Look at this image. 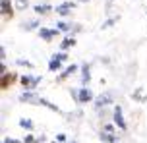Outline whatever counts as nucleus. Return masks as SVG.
I'll return each mask as SVG.
<instances>
[{
    "label": "nucleus",
    "mask_w": 147,
    "mask_h": 143,
    "mask_svg": "<svg viewBox=\"0 0 147 143\" xmlns=\"http://www.w3.org/2000/svg\"><path fill=\"white\" fill-rule=\"evenodd\" d=\"M4 74H8V66H6V62H2V64H0V75H4Z\"/></svg>",
    "instance_id": "nucleus-29"
},
{
    "label": "nucleus",
    "mask_w": 147,
    "mask_h": 143,
    "mask_svg": "<svg viewBox=\"0 0 147 143\" xmlns=\"http://www.w3.org/2000/svg\"><path fill=\"white\" fill-rule=\"evenodd\" d=\"M95 101V95L89 87H81L80 89V97H78V105H87V103H93Z\"/></svg>",
    "instance_id": "nucleus-6"
},
{
    "label": "nucleus",
    "mask_w": 147,
    "mask_h": 143,
    "mask_svg": "<svg viewBox=\"0 0 147 143\" xmlns=\"http://www.w3.org/2000/svg\"><path fill=\"white\" fill-rule=\"evenodd\" d=\"M112 103V95L110 93H105V95H99V97L93 101V105H95V108L97 110H101L103 106H107V105H110Z\"/></svg>",
    "instance_id": "nucleus-10"
},
{
    "label": "nucleus",
    "mask_w": 147,
    "mask_h": 143,
    "mask_svg": "<svg viewBox=\"0 0 147 143\" xmlns=\"http://www.w3.org/2000/svg\"><path fill=\"white\" fill-rule=\"evenodd\" d=\"M20 128L22 130H27V132H33V128H35V124H33V120L31 118H20Z\"/></svg>",
    "instance_id": "nucleus-18"
},
{
    "label": "nucleus",
    "mask_w": 147,
    "mask_h": 143,
    "mask_svg": "<svg viewBox=\"0 0 147 143\" xmlns=\"http://www.w3.org/2000/svg\"><path fill=\"white\" fill-rule=\"evenodd\" d=\"M76 2H91V0H76Z\"/></svg>",
    "instance_id": "nucleus-31"
},
{
    "label": "nucleus",
    "mask_w": 147,
    "mask_h": 143,
    "mask_svg": "<svg viewBox=\"0 0 147 143\" xmlns=\"http://www.w3.org/2000/svg\"><path fill=\"white\" fill-rule=\"evenodd\" d=\"M76 43H78V41H76L74 35H66V37L62 39V43H60V50H62V52H66V50L72 48V46H76Z\"/></svg>",
    "instance_id": "nucleus-12"
},
{
    "label": "nucleus",
    "mask_w": 147,
    "mask_h": 143,
    "mask_svg": "<svg viewBox=\"0 0 147 143\" xmlns=\"http://www.w3.org/2000/svg\"><path fill=\"white\" fill-rule=\"evenodd\" d=\"M72 27H74V23H70V21H58L56 23V29L60 33H66V35H72Z\"/></svg>",
    "instance_id": "nucleus-15"
},
{
    "label": "nucleus",
    "mask_w": 147,
    "mask_h": 143,
    "mask_svg": "<svg viewBox=\"0 0 147 143\" xmlns=\"http://www.w3.org/2000/svg\"><path fill=\"white\" fill-rule=\"evenodd\" d=\"M27 8H29V0H16V10L25 12Z\"/></svg>",
    "instance_id": "nucleus-21"
},
{
    "label": "nucleus",
    "mask_w": 147,
    "mask_h": 143,
    "mask_svg": "<svg viewBox=\"0 0 147 143\" xmlns=\"http://www.w3.org/2000/svg\"><path fill=\"white\" fill-rule=\"evenodd\" d=\"M99 137H101V141H103V143H116V141H118L116 134H110V132H103V130H101Z\"/></svg>",
    "instance_id": "nucleus-14"
},
{
    "label": "nucleus",
    "mask_w": 147,
    "mask_h": 143,
    "mask_svg": "<svg viewBox=\"0 0 147 143\" xmlns=\"http://www.w3.org/2000/svg\"><path fill=\"white\" fill-rule=\"evenodd\" d=\"M51 143H58V141H56V139H54V141H51Z\"/></svg>",
    "instance_id": "nucleus-32"
},
{
    "label": "nucleus",
    "mask_w": 147,
    "mask_h": 143,
    "mask_svg": "<svg viewBox=\"0 0 147 143\" xmlns=\"http://www.w3.org/2000/svg\"><path fill=\"white\" fill-rule=\"evenodd\" d=\"M112 124L116 126L118 130H128V124H126V118H124V112H122V106L116 105L114 106V110H112Z\"/></svg>",
    "instance_id": "nucleus-2"
},
{
    "label": "nucleus",
    "mask_w": 147,
    "mask_h": 143,
    "mask_svg": "<svg viewBox=\"0 0 147 143\" xmlns=\"http://www.w3.org/2000/svg\"><path fill=\"white\" fill-rule=\"evenodd\" d=\"M89 81H91V66L85 62V64H81V85L87 87Z\"/></svg>",
    "instance_id": "nucleus-11"
},
{
    "label": "nucleus",
    "mask_w": 147,
    "mask_h": 143,
    "mask_svg": "<svg viewBox=\"0 0 147 143\" xmlns=\"http://www.w3.org/2000/svg\"><path fill=\"white\" fill-rule=\"evenodd\" d=\"M70 143H78V141H70Z\"/></svg>",
    "instance_id": "nucleus-33"
},
{
    "label": "nucleus",
    "mask_w": 147,
    "mask_h": 143,
    "mask_svg": "<svg viewBox=\"0 0 147 143\" xmlns=\"http://www.w3.org/2000/svg\"><path fill=\"white\" fill-rule=\"evenodd\" d=\"M52 58H58L60 62H66L68 60V52H62V50H60V52H54V54H52Z\"/></svg>",
    "instance_id": "nucleus-24"
},
{
    "label": "nucleus",
    "mask_w": 147,
    "mask_h": 143,
    "mask_svg": "<svg viewBox=\"0 0 147 143\" xmlns=\"http://www.w3.org/2000/svg\"><path fill=\"white\" fill-rule=\"evenodd\" d=\"M33 10H35V14H39V15H47V14H51L54 8H52L51 4H37V6H33Z\"/></svg>",
    "instance_id": "nucleus-13"
},
{
    "label": "nucleus",
    "mask_w": 147,
    "mask_h": 143,
    "mask_svg": "<svg viewBox=\"0 0 147 143\" xmlns=\"http://www.w3.org/2000/svg\"><path fill=\"white\" fill-rule=\"evenodd\" d=\"M2 141L4 143H23V141H20V139H16V137H4Z\"/></svg>",
    "instance_id": "nucleus-27"
},
{
    "label": "nucleus",
    "mask_w": 147,
    "mask_h": 143,
    "mask_svg": "<svg viewBox=\"0 0 147 143\" xmlns=\"http://www.w3.org/2000/svg\"><path fill=\"white\" fill-rule=\"evenodd\" d=\"M16 64H18V66H22V68H33V62L23 60V58H18V60H16Z\"/></svg>",
    "instance_id": "nucleus-23"
},
{
    "label": "nucleus",
    "mask_w": 147,
    "mask_h": 143,
    "mask_svg": "<svg viewBox=\"0 0 147 143\" xmlns=\"http://www.w3.org/2000/svg\"><path fill=\"white\" fill-rule=\"evenodd\" d=\"M56 141H58V143H66V141H68V137L64 136V134H58V136H56Z\"/></svg>",
    "instance_id": "nucleus-28"
},
{
    "label": "nucleus",
    "mask_w": 147,
    "mask_h": 143,
    "mask_svg": "<svg viewBox=\"0 0 147 143\" xmlns=\"http://www.w3.org/2000/svg\"><path fill=\"white\" fill-rule=\"evenodd\" d=\"M62 64L64 62H60L58 58H51L49 60V72H62Z\"/></svg>",
    "instance_id": "nucleus-17"
},
{
    "label": "nucleus",
    "mask_w": 147,
    "mask_h": 143,
    "mask_svg": "<svg viewBox=\"0 0 147 143\" xmlns=\"http://www.w3.org/2000/svg\"><path fill=\"white\" fill-rule=\"evenodd\" d=\"M23 143H39V137H35L33 134H27L23 137Z\"/></svg>",
    "instance_id": "nucleus-25"
},
{
    "label": "nucleus",
    "mask_w": 147,
    "mask_h": 143,
    "mask_svg": "<svg viewBox=\"0 0 147 143\" xmlns=\"http://www.w3.org/2000/svg\"><path fill=\"white\" fill-rule=\"evenodd\" d=\"M20 77H22V75H18L16 72H8V74H4L2 77H0V87H2V91L10 89L16 81H20Z\"/></svg>",
    "instance_id": "nucleus-3"
},
{
    "label": "nucleus",
    "mask_w": 147,
    "mask_h": 143,
    "mask_svg": "<svg viewBox=\"0 0 147 143\" xmlns=\"http://www.w3.org/2000/svg\"><path fill=\"white\" fill-rule=\"evenodd\" d=\"M14 4H12V0H0V14H2V19L8 21V19H12L14 17Z\"/></svg>",
    "instance_id": "nucleus-4"
},
{
    "label": "nucleus",
    "mask_w": 147,
    "mask_h": 143,
    "mask_svg": "<svg viewBox=\"0 0 147 143\" xmlns=\"http://www.w3.org/2000/svg\"><path fill=\"white\" fill-rule=\"evenodd\" d=\"M132 99H134V101H138V103H145V101H147V97H145V93H143L141 87H138V89L132 93Z\"/></svg>",
    "instance_id": "nucleus-19"
},
{
    "label": "nucleus",
    "mask_w": 147,
    "mask_h": 143,
    "mask_svg": "<svg viewBox=\"0 0 147 143\" xmlns=\"http://www.w3.org/2000/svg\"><path fill=\"white\" fill-rule=\"evenodd\" d=\"M118 19H120V15H114V17H110V19H107V21H105L103 25H101V29H109V27H112V25H114V23H116Z\"/></svg>",
    "instance_id": "nucleus-22"
},
{
    "label": "nucleus",
    "mask_w": 147,
    "mask_h": 143,
    "mask_svg": "<svg viewBox=\"0 0 147 143\" xmlns=\"http://www.w3.org/2000/svg\"><path fill=\"white\" fill-rule=\"evenodd\" d=\"M41 106H47L49 110H52V112H56V114H62V110H60V106L58 105H54V103H51V101H47V99L41 97V103H39Z\"/></svg>",
    "instance_id": "nucleus-16"
},
{
    "label": "nucleus",
    "mask_w": 147,
    "mask_h": 143,
    "mask_svg": "<svg viewBox=\"0 0 147 143\" xmlns=\"http://www.w3.org/2000/svg\"><path fill=\"white\" fill-rule=\"evenodd\" d=\"M43 81L41 75H29V74H23L20 77V85L23 87V91H35L37 85Z\"/></svg>",
    "instance_id": "nucleus-1"
},
{
    "label": "nucleus",
    "mask_w": 147,
    "mask_h": 143,
    "mask_svg": "<svg viewBox=\"0 0 147 143\" xmlns=\"http://www.w3.org/2000/svg\"><path fill=\"white\" fill-rule=\"evenodd\" d=\"M0 58H2V62H6V48L4 46L0 48Z\"/></svg>",
    "instance_id": "nucleus-30"
},
{
    "label": "nucleus",
    "mask_w": 147,
    "mask_h": 143,
    "mask_svg": "<svg viewBox=\"0 0 147 143\" xmlns=\"http://www.w3.org/2000/svg\"><path fill=\"white\" fill-rule=\"evenodd\" d=\"M103 132H110V134H114V132H116V126H114V124H105Z\"/></svg>",
    "instance_id": "nucleus-26"
},
{
    "label": "nucleus",
    "mask_w": 147,
    "mask_h": 143,
    "mask_svg": "<svg viewBox=\"0 0 147 143\" xmlns=\"http://www.w3.org/2000/svg\"><path fill=\"white\" fill-rule=\"evenodd\" d=\"M22 27H23L25 31H33V29H37V31H39V29H41V27H39V19H31V21L23 23Z\"/></svg>",
    "instance_id": "nucleus-20"
},
{
    "label": "nucleus",
    "mask_w": 147,
    "mask_h": 143,
    "mask_svg": "<svg viewBox=\"0 0 147 143\" xmlns=\"http://www.w3.org/2000/svg\"><path fill=\"white\" fill-rule=\"evenodd\" d=\"M80 68H81V66H78V64H70V66H66V68H64V70H62V72L58 74V77H56V81H58V83L66 81L68 77H70V75H74L76 72H78V70H80Z\"/></svg>",
    "instance_id": "nucleus-9"
},
{
    "label": "nucleus",
    "mask_w": 147,
    "mask_h": 143,
    "mask_svg": "<svg viewBox=\"0 0 147 143\" xmlns=\"http://www.w3.org/2000/svg\"><path fill=\"white\" fill-rule=\"evenodd\" d=\"M76 8V2H72V0H66V2H62V4H58V6L54 8L56 10V14L62 15V17H66V15L72 14V10Z\"/></svg>",
    "instance_id": "nucleus-8"
},
{
    "label": "nucleus",
    "mask_w": 147,
    "mask_h": 143,
    "mask_svg": "<svg viewBox=\"0 0 147 143\" xmlns=\"http://www.w3.org/2000/svg\"><path fill=\"white\" fill-rule=\"evenodd\" d=\"M37 33H39V37L43 39V41H47V43H51L54 37H58V35H60V31L56 29V27H54V29H51V27H41Z\"/></svg>",
    "instance_id": "nucleus-7"
},
{
    "label": "nucleus",
    "mask_w": 147,
    "mask_h": 143,
    "mask_svg": "<svg viewBox=\"0 0 147 143\" xmlns=\"http://www.w3.org/2000/svg\"><path fill=\"white\" fill-rule=\"evenodd\" d=\"M2 143H4V141H2Z\"/></svg>",
    "instance_id": "nucleus-35"
},
{
    "label": "nucleus",
    "mask_w": 147,
    "mask_h": 143,
    "mask_svg": "<svg viewBox=\"0 0 147 143\" xmlns=\"http://www.w3.org/2000/svg\"><path fill=\"white\" fill-rule=\"evenodd\" d=\"M20 103H27V105H39L41 103V97L37 95L35 91H23L20 95Z\"/></svg>",
    "instance_id": "nucleus-5"
},
{
    "label": "nucleus",
    "mask_w": 147,
    "mask_h": 143,
    "mask_svg": "<svg viewBox=\"0 0 147 143\" xmlns=\"http://www.w3.org/2000/svg\"><path fill=\"white\" fill-rule=\"evenodd\" d=\"M109 2H114V0H109Z\"/></svg>",
    "instance_id": "nucleus-34"
}]
</instances>
